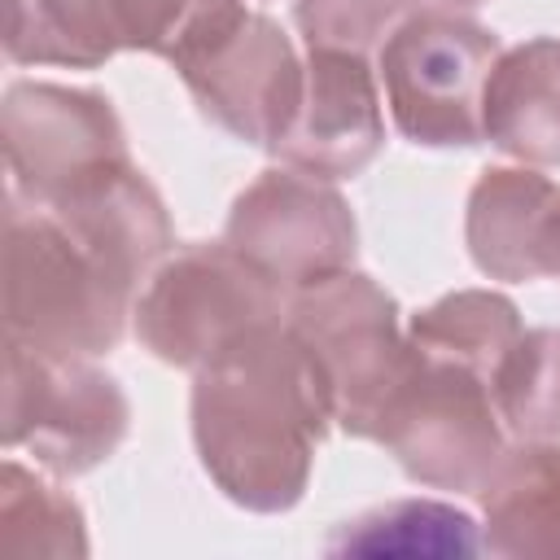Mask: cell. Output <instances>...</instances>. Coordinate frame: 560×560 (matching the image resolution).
I'll list each match as a JSON object with an SVG mask.
<instances>
[{"label":"cell","mask_w":560,"mask_h":560,"mask_svg":"<svg viewBox=\"0 0 560 560\" xmlns=\"http://www.w3.org/2000/svg\"><path fill=\"white\" fill-rule=\"evenodd\" d=\"M171 249L166 201L136 162L52 206L4 192V341L52 359L118 350Z\"/></svg>","instance_id":"1"},{"label":"cell","mask_w":560,"mask_h":560,"mask_svg":"<svg viewBox=\"0 0 560 560\" xmlns=\"http://www.w3.org/2000/svg\"><path fill=\"white\" fill-rule=\"evenodd\" d=\"M188 416L206 477L262 516L302 503L315 446L337 424L319 368L284 319L192 372Z\"/></svg>","instance_id":"2"},{"label":"cell","mask_w":560,"mask_h":560,"mask_svg":"<svg viewBox=\"0 0 560 560\" xmlns=\"http://www.w3.org/2000/svg\"><path fill=\"white\" fill-rule=\"evenodd\" d=\"M289 293L228 241L171 249L136 298V341L171 368L201 372L254 328L280 324Z\"/></svg>","instance_id":"3"},{"label":"cell","mask_w":560,"mask_h":560,"mask_svg":"<svg viewBox=\"0 0 560 560\" xmlns=\"http://www.w3.org/2000/svg\"><path fill=\"white\" fill-rule=\"evenodd\" d=\"M284 324L315 359L337 429L372 442L411 363V341L394 293L350 267L289 293Z\"/></svg>","instance_id":"4"},{"label":"cell","mask_w":560,"mask_h":560,"mask_svg":"<svg viewBox=\"0 0 560 560\" xmlns=\"http://www.w3.org/2000/svg\"><path fill=\"white\" fill-rule=\"evenodd\" d=\"M499 52V35L468 13H407L376 48V74L398 136L420 149L486 144L481 96Z\"/></svg>","instance_id":"5"},{"label":"cell","mask_w":560,"mask_h":560,"mask_svg":"<svg viewBox=\"0 0 560 560\" xmlns=\"http://www.w3.org/2000/svg\"><path fill=\"white\" fill-rule=\"evenodd\" d=\"M372 442H381L416 486L477 494L503 455V420L481 372L411 346V363Z\"/></svg>","instance_id":"6"},{"label":"cell","mask_w":560,"mask_h":560,"mask_svg":"<svg viewBox=\"0 0 560 560\" xmlns=\"http://www.w3.org/2000/svg\"><path fill=\"white\" fill-rule=\"evenodd\" d=\"M127 429L131 402L105 368L4 341V451H31L52 477H83L122 446Z\"/></svg>","instance_id":"7"},{"label":"cell","mask_w":560,"mask_h":560,"mask_svg":"<svg viewBox=\"0 0 560 560\" xmlns=\"http://www.w3.org/2000/svg\"><path fill=\"white\" fill-rule=\"evenodd\" d=\"M9 192L52 206L131 162L127 131L105 92L66 83H9L0 105Z\"/></svg>","instance_id":"8"},{"label":"cell","mask_w":560,"mask_h":560,"mask_svg":"<svg viewBox=\"0 0 560 560\" xmlns=\"http://www.w3.org/2000/svg\"><path fill=\"white\" fill-rule=\"evenodd\" d=\"M223 241L284 293H298L354 267L359 223L332 179L280 162L236 192Z\"/></svg>","instance_id":"9"},{"label":"cell","mask_w":560,"mask_h":560,"mask_svg":"<svg viewBox=\"0 0 560 560\" xmlns=\"http://www.w3.org/2000/svg\"><path fill=\"white\" fill-rule=\"evenodd\" d=\"M179 79L206 122L232 140L271 149L302 96V57L276 18L245 9L210 48L179 66Z\"/></svg>","instance_id":"10"},{"label":"cell","mask_w":560,"mask_h":560,"mask_svg":"<svg viewBox=\"0 0 560 560\" xmlns=\"http://www.w3.org/2000/svg\"><path fill=\"white\" fill-rule=\"evenodd\" d=\"M381 149V74L368 66V52L306 48L298 109L267 153L319 179H354Z\"/></svg>","instance_id":"11"},{"label":"cell","mask_w":560,"mask_h":560,"mask_svg":"<svg viewBox=\"0 0 560 560\" xmlns=\"http://www.w3.org/2000/svg\"><path fill=\"white\" fill-rule=\"evenodd\" d=\"M560 201V184L538 166H486L464 206V245L481 276L525 284L538 280V232Z\"/></svg>","instance_id":"12"},{"label":"cell","mask_w":560,"mask_h":560,"mask_svg":"<svg viewBox=\"0 0 560 560\" xmlns=\"http://www.w3.org/2000/svg\"><path fill=\"white\" fill-rule=\"evenodd\" d=\"M486 140L521 166H560V39L503 48L481 96Z\"/></svg>","instance_id":"13"},{"label":"cell","mask_w":560,"mask_h":560,"mask_svg":"<svg viewBox=\"0 0 560 560\" xmlns=\"http://www.w3.org/2000/svg\"><path fill=\"white\" fill-rule=\"evenodd\" d=\"M481 547L494 556H560V442L521 438L477 490Z\"/></svg>","instance_id":"14"},{"label":"cell","mask_w":560,"mask_h":560,"mask_svg":"<svg viewBox=\"0 0 560 560\" xmlns=\"http://www.w3.org/2000/svg\"><path fill=\"white\" fill-rule=\"evenodd\" d=\"M4 57L13 66L101 70L122 52L109 0H0Z\"/></svg>","instance_id":"15"},{"label":"cell","mask_w":560,"mask_h":560,"mask_svg":"<svg viewBox=\"0 0 560 560\" xmlns=\"http://www.w3.org/2000/svg\"><path fill=\"white\" fill-rule=\"evenodd\" d=\"M328 556H433V560H459L481 551L477 521L442 499H394L381 508L359 512L354 521H341L328 542Z\"/></svg>","instance_id":"16"},{"label":"cell","mask_w":560,"mask_h":560,"mask_svg":"<svg viewBox=\"0 0 560 560\" xmlns=\"http://www.w3.org/2000/svg\"><path fill=\"white\" fill-rule=\"evenodd\" d=\"M521 311L499 289H455L407 319V341L420 354L451 359L494 381L503 354L521 337Z\"/></svg>","instance_id":"17"},{"label":"cell","mask_w":560,"mask_h":560,"mask_svg":"<svg viewBox=\"0 0 560 560\" xmlns=\"http://www.w3.org/2000/svg\"><path fill=\"white\" fill-rule=\"evenodd\" d=\"M0 534L9 556H26V560L88 556V521L79 499L18 459H4L0 468Z\"/></svg>","instance_id":"18"},{"label":"cell","mask_w":560,"mask_h":560,"mask_svg":"<svg viewBox=\"0 0 560 560\" xmlns=\"http://www.w3.org/2000/svg\"><path fill=\"white\" fill-rule=\"evenodd\" d=\"M122 52H149L175 70L245 18V0H109Z\"/></svg>","instance_id":"19"},{"label":"cell","mask_w":560,"mask_h":560,"mask_svg":"<svg viewBox=\"0 0 560 560\" xmlns=\"http://www.w3.org/2000/svg\"><path fill=\"white\" fill-rule=\"evenodd\" d=\"M499 420L516 438H560V328H525L490 381Z\"/></svg>","instance_id":"20"},{"label":"cell","mask_w":560,"mask_h":560,"mask_svg":"<svg viewBox=\"0 0 560 560\" xmlns=\"http://www.w3.org/2000/svg\"><path fill=\"white\" fill-rule=\"evenodd\" d=\"M407 13H416L411 0H293V22L306 48H341V52L381 48Z\"/></svg>","instance_id":"21"},{"label":"cell","mask_w":560,"mask_h":560,"mask_svg":"<svg viewBox=\"0 0 560 560\" xmlns=\"http://www.w3.org/2000/svg\"><path fill=\"white\" fill-rule=\"evenodd\" d=\"M538 276L560 280V201L551 206V214L538 232Z\"/></svg>","instance_id":"22"},{"label":"cell","mask_w":560,"mask_h":560,"mask_svg":"<svg viewBox=\"0 0 560 560\" xmlns=\"http://www.w3.org/2000/svg\"><path fill=\"white\" fill-rule=\"evenodd\" d=\"M416 9H446V13H468V9H477V4H486V0H411Z\"/></svg>","instance_id":"23"}]
</instances>
